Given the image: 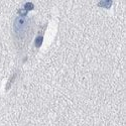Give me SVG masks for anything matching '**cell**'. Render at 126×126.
Instances as JSON below:
<instances>
[{"instance_id":"cell-1","label":"cell","mask_w":126,"mask_h":126,"mask_svg":"<svg viewBox=\"0 0 126 126\" xmlns=\"http://www.w3.org/2000/svg\"><path fill=\"white\" fill-rule=\"evenodd\" d=\"M26 25H27V20L26 18L22 16H18L14 21V31L15 33L18 34H22L26 29Z\"/></svg>"},{"instance_id":"cell-2","label":"cell","mask_w":126,"mask_h":126,"mask_svg":"<svg viewBox=\"0 0 126 126\" xmlns=\"http://www.w3.org/2000/svg\"><path fill=\"white\" fill-rule=\"evenodd\" d=\"M112 5V1L110 0H106V1H101L98 3V6L100 7H104V8H110Z\"/></svg>"},{"instance_id":"cell-3","label":"cell","mask_w":126,"mask_h":126,"mask_svg":"<svg viewBox=\"0 0 126 126\" xmlns=\"http://www.w3.org/2000/svg\"><path fill=\"white\" fill-rule=\"evenodd\" d=\"M42 40H43V37L40 35V37H37V39H35V47H39L40 46H42Z\"/></svg>"},{"instance_id":"cell-4","label":"cell","mask_w":126,"mask_h":126,"mask_svg":"<svg viewBox=\"0 0 126 126\" xmlns=\"http://www.w3.org/2000/svg\"><path fill=\"white\" fill-rule=\"evenodd\" d=\"M33 4L31 3V2H27V3H25L24 4V9L26 10V11H28V10H32L33 9Z\"/></svg>"},{"instance_id":"cell-5","label":"cell","mask_w":126,"mask_h":126,"mask_svg":"<svg viewBox=\"0 0 126 126\" xmlns=\"http://www.w3.org/2000/svg\"><path fill=\"white\" fill-rule=\"evenodd\" d=\"M18 13H19V14H20L22 17H23V16H25L26 14H27V11H26L25 9H19V10H18Z\"/></svg>"}]
</instances>
